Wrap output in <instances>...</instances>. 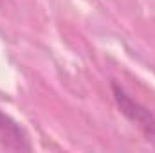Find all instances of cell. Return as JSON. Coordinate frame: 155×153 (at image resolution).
Segmentation results:
<instances>
[{"instance_id": "6da1fadb", "label": "cell", "mask_w": 155, "mask_h": 153, "mask_svg": "<svg viewBox=\"0 0 155 153\" xmlns=\"http://www.w3.org/2000/svg\"><path fill=\"white\" fill-rule=\"evenodd\" d=\"M112 94H114V99L119 106V112L130 122H134L146 135V139L150 142L155 144V115L146 106L137 103L130 94H126L124 88H121L116 83H112Z\"/></svg>"}, {"instance_id": "7a4b0ae2", "label": "cell", "mask_w": 155, "mask_h": 153, "mask_svg": "<svg viewBox=\"0 0 155 153\" xmlns=\"http://www.w3.org/2000/svg\"><path fill=\"white\" fill-rule=\"evenodd\" d=\"M0 146L9 151H31V141L25 130L11 115L0 110Z\"/></svg>"}]
</instances>
